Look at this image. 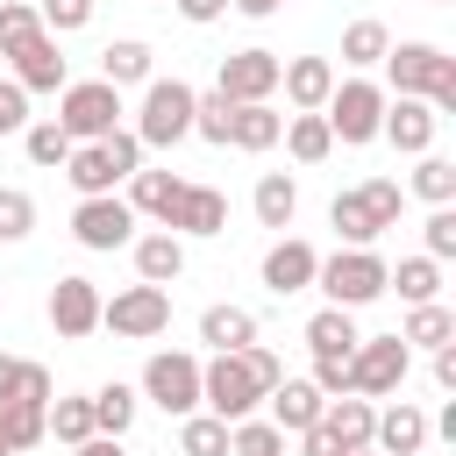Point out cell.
<instances>
[{
	"label": "cell",
	"instance_id": "obj_1",
	"mask_svg": "<svg viewBox=\"0 0 456 456\" xmlns=\"http://www.w3.org/2000/svg\"><path fill=\"white\" fill-rule=\"evenodd\" d=\"M385 78H392L399 100H428L435 114H456V57L442 43H392Z\"/></svg>",
	"mask_w": 456,
	"mask_h": 456
},
{
	"label": "cell",
	"instance_id": "obj_2",
	"mask_svg": "<svg viewBox=\"0 0 456 456\" xmlns=\"http://www.w3.org/2000/svg\"><path fill=\"white\" fill-rule=\"evenodd\" d=\"M192 86L185 78H150L142 86V107H135V142L142 150H171V142H185L192 135Z\"/></svg>",
	"mask_w": 456,
	"mask_h": 456
},
{
	"label": "cell",
	"instance_id": "obj_3",
	"mask_svg": "<svg viewBox=\"0 0 456 456\" xmlns=\"http://www.w3.org/2000/svg\"><path fill=\"white\" fill-rule=\"evenodd\" d=\"M57 128H64L71 142H100V135H114V128H121V93H114L107 78H78V86H64V93H57Z\"/></svg>",
	"mask_w": 456,
	"mask_h": 456
},
{
	"label": "cell",
	"instance_id": "obj_4",
	"mask_svg": "<svg viewBox=\"0 0 456 456\" xmlns=\"http://www.w3.org/2000/svg\"><path fill=\"white\" fill-rule=\"evenodd\" d=\"M385 256L378 249H335V256H321V271H314V285L328 292V306H370L378 292H385Z\"/></svg>",
	"mask_w": 456,
	"mask_h": 456
},
{
	"label": "cell",
	"instance_id": "obj_5",
	"mask_svg": "<svg viewBox=\"0 0 456 456\" xmlns=\"http://www.w3.org/2000/svg\"><path fill=\"white\" fill-rule=\"evenodd\" d=\"M321 121H328V135H335V142H349V150L378 142V121H385V86H370V78L335 86V93H328V107H321Z\"/></svg>",
	"mask_w": 456,
	"mask_h": 456
},
{
	"label": "cell",
	"instance_id": "obj_6",
	"mask_svg": "<svg viewBox=\"0 0 456 456\" xmlns=\"http://www.w3.org/2000/svg\"><path fill=\"white\" fill-rule=\"evenodd\" d=\"M256 399H264V385L249 378V363H242V349L235 356H214V363H200V406L214 413V420H249L256 413Z\"/></svg>",
	"mask_w": 456,
	"mask_h": 456
},
{
	"label": "cell",
	"instance_id": "obj_7",
	"mask_svg": "<svg viewBox=\"0 0 456 456\" xmlns=\"http://www.w3.org/2000/svg\"><path fill=\"white\" fill-rule=\"evenodd\" d=\"M142 399L164 406L171 420L200 413V356H185V349H157V356L142 363Z\"/></svg>",
	"mask_w": 456,
	"mask_h": 456
},
{
	"label": "cell",
	"instance_id": "obj_8",
	"mask_svg": "<svg viewBox=\"0 0 456 456\" xmlns=\"http://www.w3.org/2000/svg\"><path fill=\"white\" fill-rule=\"evenodd\" d=\"M100 328H114L121 342H150L171 328V292L164 285H128L114 299H100Z\"/></svg>",
	"mask_w": 456,
	"mask_h": 456
},
{
	"label": "cell",
	"instance_id": "obj_9",
	"mask_svg": "<svg viewBox=\"0 0 456 456\" xmlns=\"http://www.w3.org/2000/svg\"><path fill=\"white\" fill-rule=\"evenodd\" d=\"M406 385V342L399 335H363L349 349V392L356 399H392Z\"/></svg>",
	"mask_w": 456,
	"mask_h": 456
},
{
	"label": "cell",
	"instance_id": "obj_10",
	"mask_svg": "<svg viewBox=\"0 0 456 456\" xmlns=\"http://www.w3.org/2000/svg\"><path fill=\"white\" fill-rule=\"evenodd\" d=\"M278 71H285V57H278V50H235V57H221L214 93H221L228 107H256V100H271V93H278Z\"/></svg>",
	"mask_w": 456,
	"mask_h": 456
},
{
	"label": "cell",
	"instance_id": "obj_11",
	"mask_svg": "<svg viewBox=\"0 0 456 456\" xmlns=\"http://www.w3.org/2000/svg\"><path fill=\"white\" fill-rule=\"evenodd\" d=\"M71 235H78V249H121V242H135V214H128V200H114V192L78 200Z\"/></svg>",
	"mask_w": 456,
	"mask_h": 456
},
{
	"label": "cell",
	"instance_id": "obj_12",
	"mask_svg": "<svg viewBox=\"0 0 456 456\" xmlns=\"http://www.w3.org/2000/svg\"><path fill=\"white\" fill-rule=\"evenodd\" d=\"M435 128H442V114H435L428 100H385V121H378V135H385L392 150H406V157H428V150H435Z\"/></svg>",
	"mask_w": 456,
	"mask_h": 456
},
{
	"label": "cell",
	"instance_id": "obj_13",
	"mask_svg": "<svg viewBox=\"0 0 456 456\" xmlns=\"http://www.w3.org/2000/svg\"><path fill=\"white\" fill-rule=\"evenodd\" d=\"M50 328H57L64 342L93 335V328H100V285H93V278H57V285H50Z\"/></svg>",
	"mask_w": 456,
	"mask_h": 456
},
{
	"label": "cell",
	"instance_id": "obj_14",
	"mask_svg": "<svg viewBox=\"0 0 456 456\" xmlns=\"http://www.w3.org/2000/svg\"><path fill=\"white\" fill-rule=\"evenodd\" d=\"M314 271H321V256H314V242H299V235H285V242H271V249H264V285H271L278 299L306 292V285H314Z\"/></svg>",
	"mask_w": 456,
	"mask_h": 456
},
{
	"label": "cell",
	"instance_id": "obj_15",
	"mask_svg": "<svg viewBox=\"0 0 456 456\" xmlns=\"http://www.w3.org/2000/svg\"><path fill=\"white\" fill-rule=\"evenodd\" d=\"M14 86H21V93H64V86H71L57 36H28V43L14 50Z\"/></svg>",
	"mask_w": 456,
	"mask_h": 456
},
{
	"label": "cell",
	"instance_id": "obj_16",
	"mask_svg": "<svg viewBox=\"0 0 456 456\" xmlns=\"http://www.w3.org/2000/svg\"><path fill=\"white\" fill-rule=\"evenodd\" d=\"M370 449H385V456H420V449H428V413H420L413 399H392V406L378 413V428H370Z\"/></svg>",
	"mask_w": 456,
	"mask_h": 456
},
{
	"label": "cell",
	"instance_id": "obj_17",
	"mask_svg": "<svg viewBox=\"0 0 456 456\" xmlns=\"http://www.w3.org/2000/svg\"><path fill=\"white\" fill-rule=\"evenodd\" d=\"M164 228H171L178 242H185V235H221V228H228V200H221L214 185H185Z\"/></svg>",
	"mask_w": 456,
	"mask_h": 456
},
{
	"label": "cell",
	"instance_id": "obj_18",
	"mask_svg": "<svg viewBox=\"0 0 456 456\" xmlns=\"http://www.w3.org/2000/svg\"><path fill=\"white\" fill-rule=\"evenodd\" d=\"M264 399H271V428H278V435H306V428L321 420V406H328L306 378H278Z\"/></svg>",
	"mask_w": 456,
	"mask_h": 456
},
{
	"label": "cell",
	"instance_id": "obj_19",
	"mask_svg": "<svg viewBox=\"0 0 456 456\" xmlns=\"http://www.w3.org/2000/svg\"><path fill=\"white\" fill-rule=\"evenodd\" d=\"M278 86H285V100H292L299 114H321L328 93H335V64H328V57H292V64L278 71Z\"/></svg>",
	"mask_w": 456,
	"mask_h": 456
},
{
	"label": "cell",
	"instance_id": "obj_20",
	"mask_svg": "<svg viewBox=\"0 0 456 456\" xmlns=\"http://www.w3.org/2000/svg\"><path fill=\"white\" fill-rule=\"evenodd\" d=\"M328 228L342 235V249H370V242L385 235V221H378V207L363 200V185H356V192H335V207H328Z\"/></svg>",
	"mask_w": 456,
	"mask_h": 456
},
{
	"label": "cell",
	"instance_id": "obj_21",
	"mask_svg": "<svg viewBox=\"0 0 456 456\" xmlns=\"http://www.w3.org/2000/svg\"><path fill=\"white\" fill-rule=\"evenodd\" d=\"M321 428L342 442V456H349V449H370L378 406H370V399H356V392H342V399H328V406H321Z\"/></svg>",
	"mask_w": 456,
	"mask_h": 456
},
{
	"label": "cell",
	"instance_id": "obj_22",
	"mask_svg": "<svg viewBox=\"0 0 456 456\" xmlns=\"http://www.w3.org/2000/svg\"><path fill=\"white\" fill-rule=\"evenodd\" d=\"M200 342H207L214 356H235V349L256 342V314H249V306H207V314H200Z\"/></svg>",
	"mask_w": 456,
	"mask_h": 456
},
{
	"label": "cell",
	"instance_id": "obj_23",
	"mask_svg": "<svg viewBox=\"0 0 456 456\" xmlns=\"http://www.w3.org/2000/svg\"><path fill=\"white\" fill-rule=\"evenodd\" d=\"M178 192H185V178H178V171H135V178H128V214H150V221H171V207H178Z\"/></svg>",
	"mask_w": 456,
	"mask_h": 456
},
{
	"label": "cell",
	"instance_id": "obj_24",
	"mask_svg": "<svg viewBox=\"0 0 456 456\" xmlns=\"http://www.w3.org/2000/svg\"><path fill=\"white\" fill-rule=\"evenodd\" d=\"M135 271H142V285H171V278L185 271V242H178L171 228L135 235Z\"/></svg>",
	"mask_w": 456,
	"mask_h": 456
},
{
	"label": "cell",
	"instance_id": "obj_25",
	"mask_svg": "<svg viewBox=\"0 0 456 456\" xmlns=\"http://www.w3.org/2000/svg\"><path fill=\"white\" fill-rule=\"evenodd\" d=\"M100 78L121 93V86H150V43L142 36H121V43H107L100 50Z\"/></svg>",
	"mask_w": 456,
	"mask_h": 456
},
{
	"label": "cell",
	"instance_id": "obj_26",
	"mask_svg": "<svg viewBox=\"0 0 456 456\" xmlns=\"http://www.w3.org/2000/svg\"><path fill=\"white\" fill-rule=\"evenodd\" d=\"M285 135V114L271 107V100H256V107H235V121H228V142L235 150H271Z\"/></svg>",
	"mask_w": 456,
	"mask_h": 456
},
{
	"label": "cell",
	"instance_id": "obj_27",
	"mask_svg": "<svg viewBox=\"0 0 456 456\" xmlns=\"http://www.w3.org/2000/svg\"><path fill=\"white\" fill-rule=\"evenodd\" d=\"M363 335H356V321H349V306H321L314 321H306V349L314 356H349Z\"/></svg>",
	"mask_w": 456,
	"mask_h": 456
},
{
	"label": "cell",
	"instance_id": "obj_28",
	"mask_svg": "<svg viewBox=\"0 0 456 456\" xmlns=\"http://www.w3.org/2000/svg\"><path fill=\"white\" fill-rule=\"evenodd\" d=\"M64 178L78 185V200H100V192H114V185H121V178L107 171L100 142H71V157H64Z\"/></svg>",
	"mask_w": 456,
	"mask_h": 456
},
{
	"label": "cell",
	"instance_id": "obj_29",
	"mask_svg": "<svg viewBox=\"0 0 456 456\" xmlns=\"http://www.w3.org/2000/svg\"><path fill=\"white\" fill-rule=\"evenodd\" d=\"M292 214H299V185L285 171H264L256 178V221L264 228H292Z\"/></svg>",
	"mask_w": 456,
	"mask_h": 456
},
{
	"label": "cell",
	"instance_id": "obj_30",
	"mask_svg": "<svg viewBox=\"0 0 456 456\" xmlns=\"http://www.w3.org/2000/svg\"><path fill=\"white\" fill-rule=\"evenodd\" d=\"M392 285H399L406 306H428V299L442 292V264H435V256H406L399 271H385V292H392Z\"/></svg>",
	"mask_w": 456,
	"mask_h": 456
},
{
	"label": "cell",
	"instance_id": "obj_31",
	"mask_svg": "<svg viewBox=\"0 0 456 456\" xmlns=\"http://www.w3.org/2000/svg\"><path fill=\"white\" fill-rule=\"evenodd\" d=\"M399 342H406V349H413V342H420V349H442V342H456V314H449L442 299H428V306H413V314H406Z\"/></svg>",
	"mask_w": 456,
	"mask_h": 456
},
{
	"label": "cell",
	"instance_id": "obj_32",
	"mask_svg": "<svg viewBox=\"0 0 456 456\" xmlns=\"http://www.w3.org/2000/svg\"><path fill=\"white\" fill-rule=\"evenodd\" d=\"M43 435H57L64 449L93 442V399H50L43 406Z\"/></svg>",
	"mask_w": 456,
	"mask_h": 456
},
{
	"label": "cell",
	"instance_id": "obj_33",
	"mask_svg": "<svg viewBox=\"0 0 456 456\" xmlns=\"http://www.w3.org/2000/svg\"><path fill=\"white\" fill-rule=\"evenodd\" d=\"M385 50H392V28L385 21H349L342 28V64H385Z\"/></svg>",
	"mask_w": 456,
	"mask_h": 456
},
{
	"label": "cell",
	"instance_id": "obj_34",
	"mask_svg": "<svg viewBox=\"0 0 456 456\" xmlns=\"http://www.w3.org/2000/svg\"><path fill=\"white\" fill-rule=\"evenodd\" d=\"M285 150H292V164H321V157L335 150V135H328L321 114H292V121H285Z\"/></svg>",
	"mask_w": 456,
	"mask_h": 456
},
{
	"label": "cell",
	"instance_id": "obj_35",
	"mask_svg": "<svg viewBox=\"0 0 456 456\" xmlns=\"http://www.w3.org/2000/svg\"><path fill=\"white\" fill-rule=\"evenodd\" d=\"M128 420H135V392L128 385H100L93 392V435H128Z\"/></svg>",
	"mask_w": 456,
	"mask_h": 456
},
{
	"label": "cell",
	"instance_id": "obj_36",
	"mask_svg": "<svg viewBox=\"0 0 456 456\" xmlns=\"http://www.w3.org/2000/svg\"><path fill=\"white\" fill-rule=\"evenodd\" d=\"M178 456H228V420L185 413V420H178Z\"/></svg>",
	"mask_w": 456,
	"mask_h": 456
},
{
	"label": "cell",
	"instance_id": "obj_37",
	"mask_svg": "<svg viewBox=\"0 0 456 456\" xmlns=\"http://www.w3.org/2000/svg\"><path fill=\"white\" fill-rule=\"evenodd\" d=\"M43 442V406H0V456H21V449H36Z\"/></svg>",
	"mask_w": 456,
	"mask_h": 456
},
{
	"label": "cell",
	"instance_id": "obj_38",
	"mask_svg": "<svg viewBox=\"0 0 456 456\" xmlns=\"http://www.w3.org/2000/svg\"><path fill=\"white\" fill-rule=\"evenodd\" d=\"M413 192H420V200H428V207H449V200H456V164H449V157H435V150H428V157H420V164H413Z\"/></svg>",
	"mask_w": 456,
	"mask_h": 456
},
{
	"label": "cell",
	"instance_id": "obj_39",
	"mask_svg": "<svg viewBox=\"0 0 456 456\" xmlns=\"http://www.w3.org/2000/svg\"><path fill=\"white\" fill-rule=\"evenodd\" d=\"M228 456H285V435L271 420H235L228 428Z\"/></svg>",
	"mask_w": 456,
	"mask_h": 456
},
{
	"label": "cell",
	"instance_id": "obj_40",
	"mask_svg": "<svg viewBox=\"0 0 456 456\" xmlns=\"http://www.w3.org/2000/svg\"><path fill=\"white\" fill-rule=\"evenodd\" d=\"M64 157H71V135H64L57 121H36V128H28V164H43V171H64Z\"/></svg>",
	"mask_w": 456,
	"mask_h": 456
},
{
	"label": "cell",
	"instance_id": "obj_41",
	"mask_svg": "<svg viewBox=\"0 0 456 456\" xmlns=\"http://www.w3.org/2000/svg\"><path fill=\"white\" fill-rule=\"evenodd\" d=\"M28 36H43V21H36V7H21V0H0V57H14Z\"/></svg>",
	"mask_w": 456,
	"mask_h": 456
},
{
	"label": "cell",
	"instance_id": "obj_42",
	"mask_svg": "<svg viewBox=\"0 0 456 456\" xmlns=\"http://www.w3.org/2000/svg\"><path fill=\"white\" fill-rule=\"evenodd\" d=\"M36 228V200L21 185H0V242H21Z\"/></svg>",
	"mask_w": 456,
	"mask_h": 456
},
{
	"label": "cell",
	"instance_id": "obj_43",
	"mask_svg": "<svg viewBox=\"0 0 456 456\" xmlns=\"http://www.w3.org/2000/svg\"><path fill=\"white\" fill-rule=\"evenodd\" d=\"M228 121H235V107H228L221 93H200V100H192V135H207V142H228Z\"/></svg>",
	"mask_w": 456,
	"mask_h": 456
},
{
	"label": "cell",
	"instance_id": "obj_44",
	"mask_svg": "<svg viewBox=\"0 0 456 456\" xmlns=\"http://www.w3.org/2000/svg\"><path fill=\"white\" fill-rule=\"evenodd\" d=\"M100 157H107V171H114V178H135V171H142V142H135V128L100 135Z\"/></svg>",
	"mask_w": 456,
	"mask_h": 456
},
{
	"label": "cell",
	"instance_id": "obj_45",
	"mask_svg": "<svg viewBox=\"0 0 456 456\" xmlns=\"http://www.w3.org/2000/svg\"><path fill=\"white\" fill-rule=\"evenodd\" d=\"M36 21H43V36H71V28L93 21V0H43Z\"/></svg>",
	"mask_w": 456,
	"mask_h": 456
},
{
	"label": "cell",
	"instance_id": "obj_46",
	"mask_svg": "<svg viewBox=\"0 0 456 456\" xmlns=\"http://www.w3.org/2000/svg\"><path fill=\"white\" fill-rule=\"evenodd\" d=\"M420 256H435V264L456 256V207H435V214H428V249H420Z\"/></svg>",
	"mask_w": 456,
	"mask_h": 456
},
{
	"label": "cell",
	"instance_id": "obj_47",
	"mask_svg": "<svg viewBox=\"0 0 456 456\" xmlns=\"http://www.w3.org/2000/svg\"><path fill=\"white\" fill-rule=\"evenodd\" d=\"M321 399H342L349 392V356H314V378H306Z\"/></svg>",
	"mask_w": 456,
	"mask_h": 456
},
{
	"label": "cell",
	"instance_id": "obj_48",
	"mask_svg": "<svg viewBox=\"0 0 456 456\" xmlns=\"http://www.w3.org/2000/svg\"><path fill=\"white\" fill-rule=\"evenodd\" d=\"M363 200L378 207V221H385V228H399V207H406V192H399L392 178H370V185H363Z\"/></svg>",
	"mask_w": 456,
	"mask_h": 456
},
{
	"label": "cell",
	"instance_id": "obj_49",
	"mask_svg": "<svg viewBox=\"0 0 456 456\" xmlns=\"http://www.w3.org/2000/svg\"><path fill=\"white\" fill-rule=\"evenodd\" d=\"M14 128H28V93L14 78H0V135H14Z\"/></svg>",
	"mask_w": 456,
	"mask_h": 456
},
{
	"label": "cell",
	"instance_id": "obj_50",
	"mask_svg": "<svg viewBox=\"0 0 456 456\" xmlns=\"http://www.w3.org/2000/svg\"><path fill=\"white\" fill-rule=\"evenodd\" d=\"M14 406H50V370H43V363H21V392H14Z\"/></svg>",
	"mask_w": 456,
	"mask_h": 456
},
{
	"label": "cell",
	"instance_id": "obj_51",
	"mask_svg": "<svg viewBox=\"0 0 456 456\" xmlns=\"http://www.w3.org/2000/svg\"><path fill=\"white\" fill-rule=\"evenodd\" d=\"M242 363H249V378H256V385H264V392H271V385H278V378H285V363H278V356H271V349H256V342H249V349H242Z\"/></svg>",
	"mask_w": 456,
	"mask_h": 456
},
{
	"label": "cell",
	"instance_id": "obj_52",
	"mask_svg": "<svg viewBox=\"0 0 456 456\" xmlns=\"http://www.w3.org/2000/svg\"><path fill=\"white\" fill-rule=\"evenodd\" d=\"M299 456H342V442H335V435H328V428L314 420V428L299 435Z\"/></svg>",
	"mask_w": 456,
	"mask_h": 456
},
{
	"label": "cell",
	"instance_id": "obj_53",
	"mask_svg": "<svg viewBox=\"0 0 456 456\" xmlns=\"http://www.w3.org/2000/svg\"><path fill=\"white\" fill-rule=\"evenodd\" d=\"M435 385H442V392H456V342H442V349H435Z\"/></svg>",
	"mask_w": 456,
	"mask_h": 456
},
{
	"label": "cell",
	"instance_id": "obj_54",
	"mask_svg": "<svg viewBox=\"0 0 456 456\" xmlns=\"http://www.w3.org/2000/svg\"><path fill=\"white\" fill-rule=\"evenodd\" d=\"M178 14H185V21H221L228 0H178Z\"/></svg>",
	"mask_w": 456,
	"mask_h": 456
},
{
	"label": "cell",
	"instance_id": "obj_55",
	"mask_svg": "<svg viewBox=\"0 0 456 456\" xmlns=\"http://www.w3.org/2000/svg\"><path fill=\"white\" fill-rule=\"evenodd\" d=\"M21 392V356H0V406Z\"/></svg>",
	"mask_w": 456,
	"mask_h": 456
},
{
	"label": "cell",
	"instance_id": "obj_56",
	"mask_svg": "<svg viewBox=\"0 0 456 456\" xmlns=\"http://www.w3.org/2000/svg\"><path fill=\"white\" fill-rule=\"evenodd\" d=\"M228 7H235V14H249V21H264V14H278L285 0H228Z\"/></svg>",
	"mask_w": 456,
	"mask_h": 456
},
{
	"label": "cell",
	"instance_id": "obj_57",
	"mask_svg": "<svg viewBox=\"0 0 456 456\" xmlns=\"http://www.w3.org/2000/svg\"><path fill=\"white\" fill-rule=\"evenodd\" d=\"M71 456H121V442H114V435H93V442H78Z\"/></svg>",
	"mask_w": 456,
	"mask_h": 456
},
{
	"label": "cell",
	"instance_id": "obj_58",
	"mask_svg": "<svg viewBox=\"0 0 456 456\" xmlns=\"http://www.w3.org/2000/svg\"><path fill=\"white\" fill-rule=\"evenodd\" d=\"M349 456H378V449H349Z\"/></svg>",
	"mask_w": 456,
	"mask_h": 456
}]
</instances>
